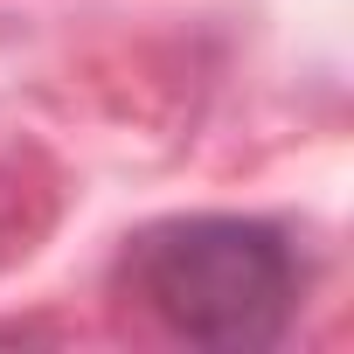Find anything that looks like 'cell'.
<instances>
[{"label": "cell", "mask_w": 354, "mask_h": 354, "mask_svg": "<svg viewBox=\"0 0 354 354\" xmlns=\"http://www.w3.org/2000/svg\"><path fill=\"white\" fill-rule=\"evenodd\" d=\"M132 278L146 306L202 347H264L292 313V250L243 216H188L139 236Z\"/></svg>", "instance_id": "1"}]
</instances>
